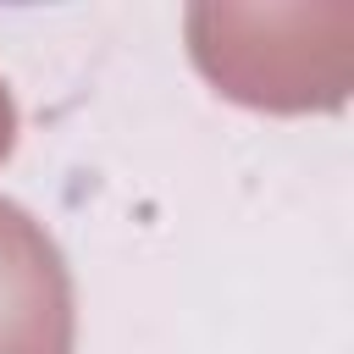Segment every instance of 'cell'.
<instances>
[{
	"label": "cell",
	"instance_id": "cell-1",
	"mask_svg": "<svg viewBox=\"0 0 354 354\" xmlns=\"http://www.w3.org/2000/svg\"><path fill=\"white\" fill-rule=\"evenodd\" d=\"M348 6H194L188 55L216 94L254 111H337L348 94Z\"/></svg>",
	"mask_w": 354,
	"mask_h": 354
},
{
	"label": "cell",
	"instance_id": "cell-2",
	"mask_svg": "<svg viewBox=\"0 0 354 354\" xmlns=\"http://www.w3.org/2000/svg\"><path fill=\"white\" fill-rule=\"evenodd\" d=\"M72 271L17 199H0V354H72Z\"/></svg>",
	"mask_w": 354,
	"mask_h": 354
},
{
	"label": "cell",
	"instance_id": "cell-3",
	"mask_svg": "<svg viewBox=\"0 0 354 354\" xmlns=\"http://www.w3.org/2000/svg\"><path fill=\"white\" fill-rule=\"evenodd\" d=\"M11 144H17V100H11V88L0 83V160L11 155Z\"/></svg>",
	"mask_w": 354,
	"mask_h": 354
}]
</instances>
